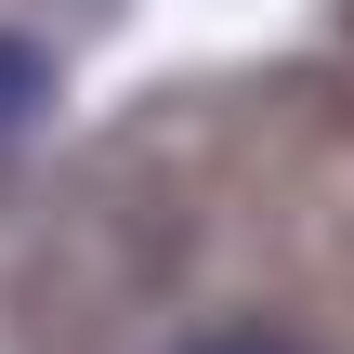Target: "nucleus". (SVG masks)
<instances>
[{
    "instance_id": "f03ea898",
    "label": "nucleus",
    "mask_w": 354,
    "mask_h": 354,
    "mask_svg": "<svg viewBox=\"0 0 354 354\" xmlns=\"http://www.w3.org/2000/svg\"><path fill=\"white\" fill-rule=\"evenodd\" d=\"M184 354H315V342H289V328H210V342H184Z\"/></svg>"
},
{
    "instance_id": "f257e3e1",
    "label": "nucleus",
    "mask_w": 354,
    "mask_h": 354,
    "mask_svg": "<svg viewBox=\"0 0 354 354\" xmlns=\"http://www.w3.org/2000/svg\"><path fill=\"white\" fill-rule=\"evenodd\" d=\"M39 118H53V53L0 26V145H13V131H39Z\"/></svg>"
}]
</instances>
